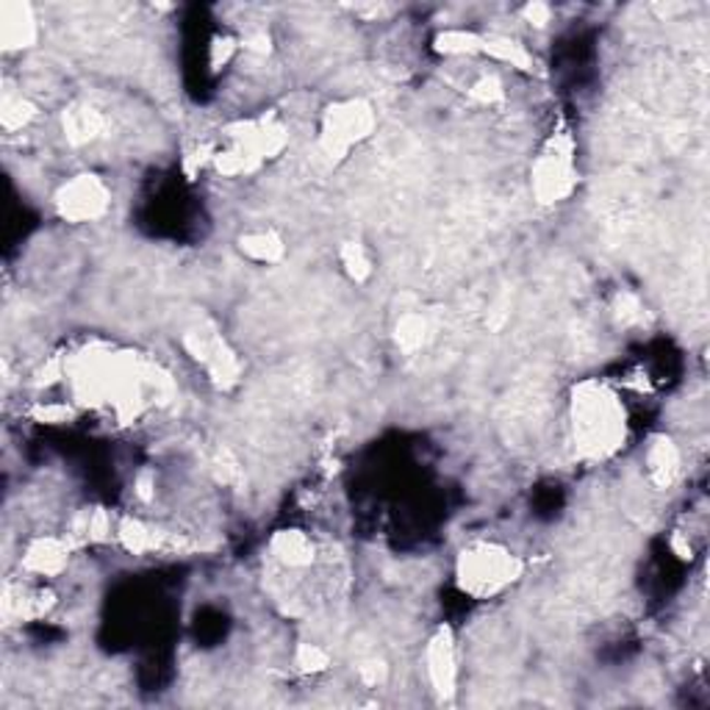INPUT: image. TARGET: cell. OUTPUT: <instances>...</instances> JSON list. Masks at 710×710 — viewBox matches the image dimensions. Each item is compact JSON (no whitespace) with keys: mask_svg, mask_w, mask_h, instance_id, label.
I'll return each mask as SVG.
<instances>
[{"mask_svg":"<svg viewBox=\"0 0 710 710\" xmlns=\"http://www.w3.org/2000/svg\"><path fill=\"white\" fill-rule=\"evenodd\" d=\"M569 427L581 461H610L628 444V409L614 386L586 378L569 394Z\"/></svg>","mask_w":710,"mask_h":710,"instance_id":"cell-1","label":"cell"},{"mask_svg":"<svg viewBox=\"0 0 710 710\" xmlns=\"http://www.w3.org/2000/svg\"><path fill=\"white\" fill-rule=\"evenodd\" d=\"M456 586L467 597L494 599L522 581L525 561L497 541H474L456 558Z\"/></svg>","mask_w":710,"mask_h":710,"instance_id":"cell-2","label":"cell"},{"mask_svg":"<svg viewBox=\"0 0 710 710\" xmlns=\"http://www.w3.org/2000/svg\"><path fill=\"white\" fill-rule=\"evenodd\" d=\"M581 186L577 139L569 128H556L530 164V195L539 206L552 208L566 203Z\"/></svg>","mask_w":710,"mask_h":710,"instance_id":"cell-3","label":"cell"},{"mask_svg":"<svg viewBox=\"0 0 710 710\" xmlns=\"http://www.w3.org/2000/svg\"><path fill=\"white\" fill-rule=\"evenodd\" d=\"M375 128H378V112L367 98H344L328 103L317 128V153L325 164H342L355 148L373 139Z\"/></svg>","mask_w":710,"mask_h":710,"instance_id":"cell-4","label":"cell"},{"mask_svg":"<svg viewBox=\"0 0 710 710\" xmlns=\"http://www.w3.org/2000/svg\"><path fill=\"white\" fill-rule=\"evenodd\" d=\"M181 344H184L192 362L206 369L208 383L217 391H231L242 383V358L208 317H201L192 325H186L184 333H181Z\"/></svg>","mask_w":710,"mask_h":710,"instance_id":"cell-5","label":"cell"},{"mask_svg":"<svg viewBox=\"0 0 710 710\" xmlns=\"http://www.w3.org/2000/svg\"><path fill=\"white\" fill-rule=\"evenodd\" d=\"M112 208V186L98 172H76L54 192V211L61 222L89 226L103 219Z\"/></svg>","mask_w":710,"mask_h":710,"instance_id":"cell-6","label":"cell"},{"mask_svg":"<svg viewBox=\"0 0 710 710\" xmlns=\"http://www.w3.org/2000/svg\"><path fill=\"white\" fill-rule=\"evenodd\" d=\"M222 137L228 139V145L242 148L250 159L264 167L289 148L291 134L278 112H264L259 117L231 119L228 125H222Z\"/></svg>","mask_w":710,"mask_h":710,"instance_id":"cell-7","label":"cell"},{"mask_svg":"<svg viewBox=\"0 0 710 710\" xmlns=\"http://www.w3.org/2000/svg\"><path fill=\"white\" fill-rule=\"evenodd\" d=\"M422 666H425L427 688L438 705L456 699L458 683H461V661H458V641L450 625H438L427 635L422 650Z\"/></svg>","mask_w":710,"mask_h":710,"instance_id":"cell-8","label":"cell"},{"mask_svg":"<svg viewBox=\"0 0 710 710\" xmlns=\"http://www.w3.org/2000/svg\"><path fill=\"white\" fill-rule=\"evenodd\" d=\"M78 550L70 536H36L25 545L20 556V569L34 577H59L70 566L72 552Z\"/></svg>","mask_w":710,"mask_h":710,"instance_id":"cell-9","label":"cell"},{"mask_svg":"<svg viewBox=\"0 0 710 710\" xmlns=\"http://www.w3.org/2000/svg\"><path fill=\"white\" fill-rule=\"evenodd\" d=\"M39 42V20L28 0L0 3V48L7 54H23Z\"/></svg>","mask_w":710,"mask_h":710,"instance_id":"cell-10","label":"cell"},{"mask_svg":"<svg viewBox=\"0 0 710 710\" xmlns=\"http://www.w3.org/2000/svg\"><path fill=\"white\" fill-rule=\"evenodd\" d=\"M644 467H646V478L655 489H672L680 478L683 469V453L677 447V442L666 433H655L650 438L644 450Z\"/></svg>","mask_w":710,"mask_h":710,"instance_id":"cell-11","label":"cell"},{"mask_svg":"<svg viewBox=\"0 0 710 710\" xmlns=\"http://www.w3.org/2000/svg\"><path fill=\"white\" fill-rule=\"evenodd\" d=\"M106 130V119L89 103H70L61 112V134H65L70 148H87V145L98 142Z\"/></svg>","mask_w":710,"mask_h":710,"instance_id":"cell-12","label":"cell"},{"mask_svg":"<svg viewBox=\"0 0 710 710\" xmlns=\"http://www.w3.org/2000/svg\"><path fill=\"white\" fill-rule=\"evenodd\" d=\"M270 552L275 561L286 569H308L317 561V545L300 527H284L275 530L270 539Z\"/></svg>","mask_w":710,"mask_h":710,"instance_id":"cell-13","label":"cell"},{"mask_svg":"<svg viewBox=\"0 0 710 710\" xmlns=\"http://www.w3.org/2000/svg\"><path fill=\"white\" fill-rule=\"evenodd\" d=\"M480 56H489L497 65L511 67L516 72H525V76H532L539 70V59L532 56V50H527V45H522L516 36L508 34H483V48H480Z\"/></svg>","mask_w":710,"mask_h":710,"instance_id":"cell-14","label":"cell"},{"mask_svg":"<svg viewBox=\"0 0 710 710\" xmlns=\"http://www.w3.org/2000/svg\"><path fill=\"white\" fill-rule=\"evenodd\" d=\"M237 250L242 259L261 266H275L286 259V239L275 228H259L237 239Z\"/></svg>","mask_w":710,"mask_h":710,"instance_id":"cell-15","label":"cell"},{"mask_svg":"<svg viewBox=\"0 0 710 710\" xmlns=\"http://www.w3.org/2000/svg\"><path fill=\"white\" fill-rule=\"evenodd\" d=\"M114 536H117L119 547L128 550L130 556H150V552L164 547V532H159L156 527H150L148 522L130 514L119 516Z\"/></svg>","mask_w":710,"mask_h":710,"instance_id":"cell-16","label":"cell"},{"mask_svg":"<svg viewBox=\"0 0 710 710\" xmlns=\"http://www.w3.org/2000/svg\"><path fill=\"white\" fill-rule=\"evenodd\" d=\"M391 339H394V347L403 355H416L431 339V322H427L420 308H411V311L397 317L394 328H391Z\"/></svg>","mask_w":710,"mask_h":710,"instance_id":"cell-17","label":"cell"},{"mask_svg":"<svg viewBox=\"0 0 710 710\" xmlns=\"http://www.w3.org/2000/svg\"><path fill=\"white\" fill-rule=\"evenodd\" d=\"M433 54L444 59H463V56H480L483 34L472 28H442L433 36Z\"/></svg>","mask_w":710,"mask_h":710,"instance_id":"cell-18","label":"cell"},{"mask_svg":"<svg viewBox=\"0 0 710 710\" xmlns=\"http://www.w3.org/2000/svg\"><path fill=\"white\" fill-rule=\"evenodd\" d=\"M339 264H342V273L347 275V280H353L355 286L369 284L375 275L373 250L362 239H344L339 244Z\"/></svg>","mask_w":710,"mask_h":710,"instance_id":"cell-19","label":"cell"},{"mask_svg":"<svg viewBox=\"0 0 710 710\" xmlns=\"http://www.w3.org/2000/svg\"><path fill=\"white\" fill-rule=\"evenodd\" d=\"M291 666H295L297 675L302 677H317L325 675L333 666V655L320 644H311V641H300L291 652Z\"/></svg>","mask_w":710,"mask_h":710,"instance_id":"cell-20","label":"cell"},{"mask_svg":"<svg viewBox=\"0 0 710 710\" xmlns=\"http://www.w3.org/2000/svg\"><path fill=\"white\" fill-rule=\"evenodd\" d=\"M36 119V106L20 92H7L3 101H0V125L3 130L14 134V130L28 128L31 123Z\"/></svg>","mask_w":710,"mask_h":710,"instance_id":"cell-21","label":"cell"},{"mask_svg":"<svg viewBox=\"0 0 710 710\" xmlns=\"http://www.w3.org/2000/svg\"><path fill=\"white\" fill-rule=\"evenodd\" d=\"M211 167L219 172L222 178H250L261 170V164L255 159H250L242 148H228L217 150L211 159Z\"/></svg>","mask_w":710,"mask_h":710,"instance_id":"cell-22","label":"cell"},{"mask_svg":"<svg viewBox=\"0 0 710 710\" xmlns=\"http://www.w3.org/2000/svg\"><path fill=\"white\" fill-rule=\"evenodd\" d=\"M467 95L474 106H483V108L500 106V103L505 101V83L497 72H485V76H480L478 81L469 87Z\"/></svg>","mask_w":710,"mask_h":710,"instance_id":"cell-23","label":"cell"},{"mask_svg":"<svg viewBox=\"0 0 710 710\" xmlns=\"http://www.w3.org/2000/svg\"><path fill=\"white\" fill-rule=\"evenodd\" d=\"M237 50H242L239 39H233V36H214L211 48H208V65H211V70H222L237 56Z\"/></svg>","mask_w":710,"mask_h":710,"instance_id":"cell-24","label":"cell"},{"mask_svg":"<svg viewBox=\"0 0 710 710\" xmlns=\"http://www.w3.org/2000/svg\"><path fill=\"white\" fill-rule=\"evenodd\" d=\"M358 680L367 688H383L389 680V666L380 657H367V661L358 663Z\"/></svg>","mask_w":710,"mask_h":710,"instance_id":"cell-25","label":"cell"},{"mask_svg":"<svg viewBox=\"0 0 710 710\" xmlns=\"http://www.w3.org/2000/svg\"><path fill=\"white\" fill-rule=\"evenodd\" d=\"M239 45H242L244 54H253V56L273 54V36L266 34V31H250L244 39H239Z\"/></svg>","mask_w":710,"mask_h":710,"instance_id":"cell-26","label":"cell"},{"mask_svg":"<svg viewBox=\"0 0 710 710\" xmlns=\"http://www.w3.org/2000/svg\"><path fill=\"white\" fill-rule=\"evenodd\" d=\"M522 20H525V23H530L532 28H545V25L552 20L550 3H541V0H532V3H527V7H522Z\"/></svg>","mask_w":710,"mask_h":710,"instance_id":"cell-27","label":"cell"},{"mask_svg":"<svg viewBox=\"0 0 710 710\" xmlns=\"http://www.w3.org/2000/svg\"><path fill=\"white\" fill-rule=\"evenodd\" d=\"M70 416H72L70 405H45V409L36 411V420L50 422V425H54V422H67Z\"/></svg>","mask_w":710,"mask_h":710,"instance_id":"cell-28","label":"cell"},{"mask_svg":"<svg viewBox=\"0 0 710 710\" xmlns=\"http://www.w3.org/2000/svg\"><path fill=\"white\" fill-rule=\"evenodd\" d=\"M137 494H139V500H142V503H150V500H153V485H156V474L150 472V469H145V472H139V478H137Z\"/></svg>","mask_w":710,"mask_h":710,"instance_id":"cell-29","label":"cell"}]
</instances>
